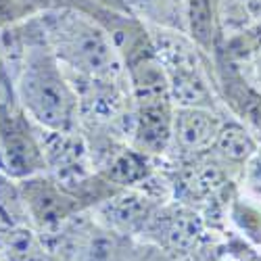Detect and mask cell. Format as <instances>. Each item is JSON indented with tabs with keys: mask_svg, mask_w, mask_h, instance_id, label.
I'll use <instances>...</instances> for the list:
<instances>
[{
	"mask_svg": "<svg viewBox=\"0 0 261 261\" xmlns=\"http://www.w3.org/2000/svg\"><path fill=\"white\" fill-rule=\"evenodd\" d=\"M23 226H32V224L23 194H21L19 180L0 171V236Z\"/></svg>",
	"mask_w": 261,
	"mask_h": 261,
	"instance_id": "4fadbf2b",
	"label": "cell"
},
{
	"mask_svg": "<svg viewBox=\"0 0 261 261\" xmlns=\"http://www.w3.org/2000/svg\"><path fill=\"white\" fill-rule=\"evenodd\" d=\"M226 217L232 222L236 232L249 243L261 247V203L245 192H236L228 203Z\"/></svg>",
	"mask_w": 261,
	"mask_h": 261,
	"instance_id": "5bb4252c",
	"label": "cell"
},
{
	"mask_svg": "<svg viewBox=\"0 0 261 261\" xmlns=\"http://www.w3.org/2000/svg\"><path fill=\"white\" fill-rule=\"evenodd\" d=\"M0 247L7 261H59L46 247L44 238L32 226L17 228L0 236Z\"/></svg>",
	"mask_w": 261,
	"mask_h": 261,
	"instance_id": "7c38bea8",
	"label": "cell"
},
{
	"mask_svg": "<svg viewBox=\"0 0 261 261\" xmlns=\"http://www.w3.org/2000/svg\"><path fill=\"white\" fill-rule=\"evenodd\" d=\"M0 50L19 100L38 127L55 132L80 127L77 92L36 17L0 32Z\"/></svg>",
	"mask_w": 261,
	"mask_h": 261,
	"instance_id": "6da1fadb",
	"label": "cell"
},
{
	"mask_svg": "<svg viewBox=\"0 0 261 261\" xmlns=\"http://www.w3.org/2000/svg\"><path fill=\"white\" fill-rule=\"evenodd\" d=\"M241 184L245 194L261 203V146L241 171Z\"/></svg>",
	"mask_w": 261,
	"mask_h": 261,
	"instance_id": "9a60e30c",
	"label": "cell"
},
{
	"mask_svg": "<svg viewBox=\"0 0 261 261\" xmlns=\"http://www.w3.org/2000/svg\"><path fill=\"white\" fill-rule=\"evenodd\" d=\"M129 261H178L176 257H171L169 253H165L163 249L144 243V241H136V247L132 251Z\"/></svg>",
	"mask_w": 261,
	"mask_h": 261,
	"instance_id": "2e32d148",
	"label": "cell"
},
{
	"mask_svg": "<svg viewBox=\"0 0 261 261\" xmlns=\"http://www.w3.org/2000/svg\"><path fill=\"white\" fill-rule=\"evenodd\" d=\"M173 100L138 102L132 111L129 144L153 159H165L173 138Z\"/></svg>",
	"mask_w": 261,
	"mask_h": 261,
	"instance_id": "ba28073f",
	"label": "cell"
},
{
	"mask_svg": "<svg viewBox=\"0 0 261 261\" xmlns=\"http://www.w3.org/2000/svg\"><path fill=\"white\" fill-rule=\"evenodd\" d=\"M153 44L169 82L176 107H205L220 111V94L209 71L207 55L194 42L173 30H153Z\"/></svg>",
	"mask_w": 261,
	"mask_h": 261,
	"instance_id": "3957f363",
	"label": "cell"
},
{
	"mask_svg": "<svg viewBox=\"0 0 261 261\" xmlns=\"http://www.w3.org/2000/svg\"><path fill=\"white\" fill-rule=\"evenodd\" d=\"M36 19L71 82H127L111 34L92 15L53 7Z\"/></svg>",
	"mask_w": 261,
	"mask_h": 261,
	"instance_id": "7a4b0ae2",
	"label": "cell"
},
{
	"mask_svg": "<svg viewBox=\"0 0 261 261\" xmlns=\"http://www.w3.org/2000/svg\"><path fill=\"white\" fill-rule=\"evenodd\" d=\"M220 32L226 40L261 25V0H217Z\"/></svg>",
	"mask_w": 261,
	"mask_h": 261,
	"instance_id": "8fae6325",
	"label": "cell"
},
{
	"mask_svg": "<svg viewBox=\"0 0 261 261\" xmlns=\"http://www.w3.org/2000/svg\"><path fill=\"white\" fill-rule=\"evenodd\" d=\"M186 36L205 55L217 50L220 38V17H217V0H186L184 9Z\"/></svg>",
	"mask_w": 261,
	"mask_h": 261,
	"instance_id": "30bf717a",
	"label": "cell"
},
{
	"mask_svg": "<svg viewBox=\"0 0 261 261\" xmlns=\"http://www.w3.org/2000/svg\"><path fill=\"white\" fill-rule=\"evenodd\" d=\"M211 238V226L201 211L176 199L165 201L150 217L140 241L150 243L184 261Z\"/></svg>",
	"mask_w": 261,
	"mask_h": 261,
	"instance_id": "5b68a950",
	"label": "cell"
},
{
	"mask_svg": "<svg viewBox=\"0 0 261 261\" xmlns=\"http://www.w3.org/2000/svg\"><path fill=\"white\" fill-rule=\"evenodd\" d=\"M19 186L28 207L30 224L40 234H50L88 211L75 194L46 171L19 180Z\"/></svg>",
	"mask_w": 261,
	"mask_h": 261,
	"instance_id": "8992f818",
	"label": "cell"
},
{
	"mask_svg": "<svg viewBox=\"0 0 261 261\" xmlns=\"http://www.w3.org/2000/svg\"><path fill=\"white\" fill-rule=\"evenodd\" d=\"M259 146L261 144L257 136L243 121H238L236 117H226L220 127V134L215 138L211 153L241 178V171L259 150Z\"/></svg>",
	"mask_w": 261,
	"mask_h": 261,
	"instance_id": "9c48e42d",
	"label": "cell"
},
{
	"mask_svg": "<svg viewBox=\"0 0 261 261\" xmlns=\"http://www.w3.org/2000/svg\"><path fill=\"white\" fill-rule=\"evenodd\" d=\"M0 171L23 180L46 171L38 125L23 109L11 69L0 55Z\"/></svg>",
	"mask_w": 261,
	"mask_h": 261,
	"instance_id": "277c9868",
	"label": "cell"
},
{
	"mask_svg": "<svg viewBox=\"0 0 261 261\" xmlns=\"http://www.w3.org/2000/svg\"><path fill=\"white\" fill-rule=\"evenodd\" d=\"M224 119H226L224 113L217 111V109L176 107V113H173V138L167 155L169 161L190 159L211 153Z\"/></svg>",
	"mask_w": 261,
	"mask_h": 261,
	"instance_id": "52a82bcc",
	"label": "cell"
}]
</instances>
